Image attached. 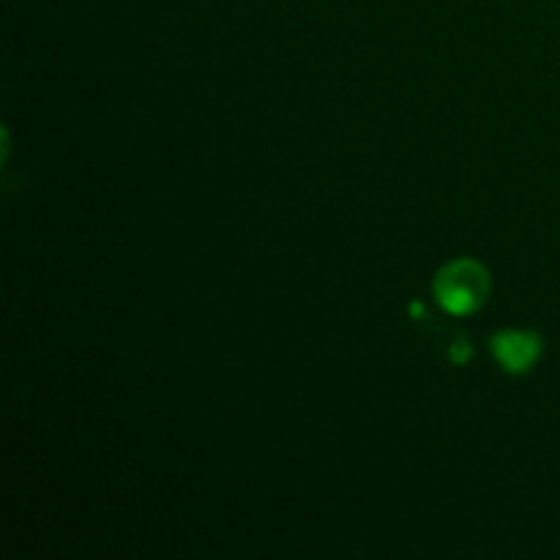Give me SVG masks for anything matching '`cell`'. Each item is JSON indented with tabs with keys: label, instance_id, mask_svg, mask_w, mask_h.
<instances>
[{
	"label": "cell",
	"instance_id": "obj_2",
	"mask_svg": "<svg viewBox=\"0 0 560 560\" xmlns=\"http://www.w3.org/2000/svg\"><path fill=\"white\" fill-rule=\"evenodd\" d=\"M492 355L506 372H525L539 361L541 342L528 331H503L492 339Z\"/></svg>",
	"mask_w": 560,
	"mask_h": 560
},
{
	"label": "cell",
	"instance_id": "obj_1",
	"mask_svg": "<svg viewBox=\"0 0 560 560\" xmlns=\"http://www.w3.org/2000/svg\"><path fill=\"white\" fill-rule=\"evenodd\" d=\"M490 293V277L474 260H454L435 277V295L448 315H470L485 306Z\"/></svg>",
	"mask_w": 560,
	"mask_h": 560
}]
</instances>
